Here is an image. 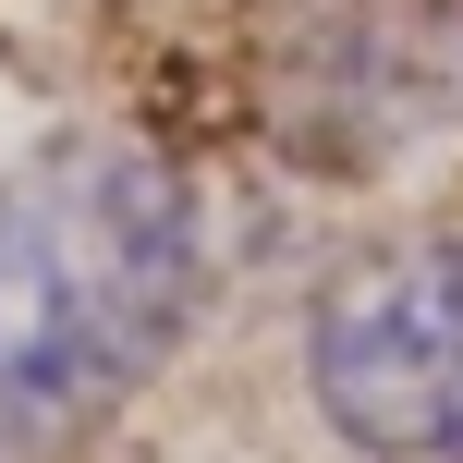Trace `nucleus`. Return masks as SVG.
Instances as JSON below:
<instances>
[{
  "label": "nucleus",
  "mask_w": 463,
  "mask_h": 463,
  "mask_svg": "<svg viewBox=\"0 0 463 463\" xmlns=\"http://www.w3.org/2000/svg\"><path fill=\"white\" fill-rule=\"evenodd\" d=\"M305 391L378 463H463V232H415L305 305Z\"/></svg>",
  "instance_id": "f03ea898"
},
{
  "label": "nucleus",
  "mask_w": 463,
  "mask_h": 463,
  "mask_svg": "<svg viewBox=\"0 0 463 463\" xmlns=\"http://www.w3.org/2000/svg\"><path fill=\"white\" fill-rule=\"evenodd\" d=\"M195 317V195L135 135H61L0 244V463L146 391Z\"/></svg>",
  "instance_id": "f257e3e1"
},
{
  "label": "nucleus",
  "mask_w": 463,
  "mask_h": 463,
  "mask_svg": "<svg viewBox=\"0 0 463 463\" xmlns=\"http://www.w3.org/2000/svg\"><path fill=\"white\" fill-rule=\"evenodd\" d=\"M0 244H13V184H0Z\"/></svg>",
  "instance_id": "7ed1b4c3"
}]
</instances>
